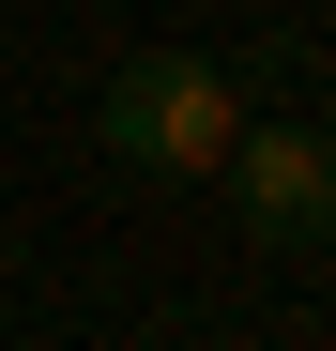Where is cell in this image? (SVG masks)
<instances>
[{"label":"cell","instance_id":"6da1fadb","mask_svg":"<svg viewBox=\"0 0 336 351\" xmlns=\"http://www.w3.org/2000/svg\"><path fill=\"white\" fill-rule=\"evenodd\" d=\"M230 123H245V92H230V62H199V46H138V62H107V92H92V138L123 168H153V184H214Z\"/></svg>","mask_w":336,"mask_h":351},{"label":"cell","instance_id":"7a4b0ae2","mask_svg":"<svg viewBox=\"0 0 336 351\" xmlns=\"http://www.w3.org/2000/svg\"><path fill=\"white\" fill-rule=\"evenodd\" d=\"M214 184H230V229H245V245H321V229H336V153H321V123H230Z\"/></svg>","mask_w":336,"mask_h":351},{"label":"cell","instance_id":"3957f363","mask_svg":"<svg viewBox=\"0 0 336 351\" xmlns=\"http://www.w3.org/2000/svg\"><path fill=\"white\" fill-rule=\"evenodd\" d=\"M321 153H336V62H321Z\"/></svg>","mask_w":336,"mask_h":351}]
</instances>
